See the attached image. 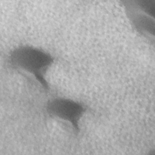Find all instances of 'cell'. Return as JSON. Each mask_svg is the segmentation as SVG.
<instances>
[{"mask_svg": "<svg viewBox=\"0 0 155 155\" xmlns=\"http://www.w3.org/2000/svg\"><path fill=\"white\" fill-rule=\"evenodd\" d=\"M54 61V57L48 52L30 45L15 47L8 56V63L12 67L31 74L46 90L50 89L46 74Z\"/></svg>", "mask_w": 155, "mask_h": 155, "instance_id": "6da1fadb", "label": "cell"}, {"mask_svg": "<svg viewBox=\"0 0 155 155\" xmlns=\"http://www.w3.org/2000/svg\"><path fill=\"white\" fill-rule=\"evenodd\" d=\"M45 110L50 117L68 122L78 133L80 131L81 120L87 108L82 102L73 99L57 97L47 102Z\"/></svg>", "mask_w": 155, "mask_h": 155, "instance_id": "7a4b0ae2", "label": "cell"}, {"mask_svg": "<svg viewBox=\"0 0 155 155\" xmlns=\"http://www.w3.org/2000/svg\"><path fill=\"white\" fill-rule=\"evenodd\" d=\"M124 5L129 20L134 28L145 36L154 35V19H151L150 16L131 6L127 1L125 2Z\"/></svg>", "mask_w": 155, "mask_h": 155, "instance_id": "3957f363", "label": "cell"}]
</instances>
